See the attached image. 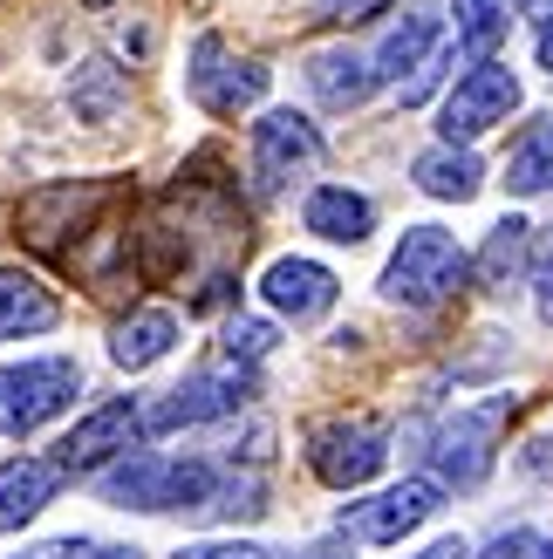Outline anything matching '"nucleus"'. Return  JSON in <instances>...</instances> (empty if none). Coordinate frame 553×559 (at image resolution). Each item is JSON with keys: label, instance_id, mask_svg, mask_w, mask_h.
I'll use <instances>...</instances> for the list:
<instances>
[{"label": "nucleus", "instance_id": "obj_7", "mask_svg": "<svg viewBox=\"0 0 553 559\" xmlns=\"http://www.w3.org/2000/svg\"><path fill=\"white\" fill-rule=\"evenodd\" d=\"M376 82H397L403 103H424L437 90V75L451 69V48H445V21L437 14H403L376 48Z\"/></svg>", "mask_w": 553, "mask_h": 559}, {"label": "nucleus", "instance_id": "obj_9", "mask_svg": "<svg viewBox=\"0 0 553 559\" xmlns=\"http://www.w3.org/2000/svg\"><path fill=\"white\" fill-rule=\"evenodd\" d=\"M437 506H445V485H437V478H403V485H390V491L363 498V506H342L336 525H342L355 546H397L403 533H417Z\"/></svg>", "mask_w": 553, "mask_h": 559}, {"label": "nucleus", "instance_id": "obj_16", "mask_svg": "<svg viewBox=\"0 0 553 559\" xmlns=\"http://www.w3.org/2000/svg\"><path fill=\"white\" fill-rule=\"evenodd\" d=\"M62 321V300H55L35 273L0 266V342H21V334H48Z\"/></svg>", "mask_w": 553, "mask_h": 559}, {"label": "nucleus", "instance_id": "obj_18", "mask_svg": "<svg viewBox=\"0 0 553 559\" xmlns=\"http://www.w3.org/2000/svg\"><path fill=\"white\" fill-rule=\"evenodd\" d=\"M308 90L328 109H355V103L376 96V69L355 48H321V55H308Z\"/></svg>", "mask_w": 553, "mask_h": 559}, {"label": "nucleus", "instance_id": "obj_12", "mask_svg": "<svg viewBox=\"0 0 553 559\" xmlns=\"http://www.w3.org/2000/svg\"><path fill=\"white\" fill-rule=\"evenodd\" d=\"M321 157V130L301 117V109H267L254 123V185L281 191L287 178H301Z\"/></svg>", "mask_w": 553, "mask_h": 559}, {"label": "nucleus", "instance_id": "obj_28", "mask_svg": "<svg viewBox=\"0 0 553 559\" xmlns=\"http://www.w3.org/2000/svg\"><path fill=\"white\" fill-rule=\"evenodd\" d=\"M178 559H267L260 546H239V539H205V546H185Z\"/></svg>", "mask_w": 553, "mask_h": 559}, {"label": "nucleus", "instance_id": "obj_34", "mask_svg": "<svg viewBox=\"0 0 553 559\" xmlns=\"http://www.w3.org/2000/svg\"><path fill=\"white\" fill-rule=\"evenodd\" d=\"M546 559H553V546H546Z\"/></svg>", "mask_w": 553, "mask_h": 559}, {"label": "nucleus", "instance_id": "obj_23", "mask_svg": "<svg viewBox=\"0 0 553 559\" xmlns=\"http://www.w3.org/2000/svg\"><path fill=\"white\" fill-rule=\"evenodd\" d=\"M75 82H82V96H75V90H69V96H75V109H82L90 123H103L109 109L123 103V75L109 69V62H82V75H75Z\"/></svg>", "mask_w": 553, "mask_h": 559}, {"label": "nucleus", "instance_id": "obj_5", "mask_svg": "<svg viewBox=\"0 0 553 559\" xmlns=\"http://www.w3.org/2000/svg\"><path fill=\"white\" fill-rule=\"evenodd\" d=\"M506 409H513V396L479 403V409H458V416H445V424H431V430L417 437V457L437 471V485L472 491V485L492 478V443H499Z\"/></svg>", "mask_w": 553, "mask_h": 559}, {"label": "nucleus", "instance_id": "obj_10", "mask_svg": "<svg viewBox=\"0 0 553 559\" xmlns=\"http://www.w3.org/2000/svg\"><path fill=\"white\" fill-rule=\"evenodd\" d=\"M185 90H191V103H199V109H212V117H239V109H254L267 96V69L226 55V41H219V35H199V41H191Z\"/></svg>", "mask_w": 553, "mask_h": 559}, {"label": "nucleus", "instance_id": "obj_3", "mask_svg": "<svg viewBox=\"0 0 553 559\" xmlns=\"http://www.w3.org/2000/svg\"><path fill=\"white\" fill-rule=\"evenodd\" d=\"M82 396V361L75 355H35L0 369V437H35Z\"/></svg>", "mask_w": 553, "mask_h": 559}, {"label": "nucleus", "instance_id": "obj_15", "mask_svg": "<svg viewBox=\"0 0 553 559\" xmlns=\"http://www.w3.org/2000/svg\"><path fill=\"white\" fill-rule=\"evenodd\" d=\"M301 226L336 239V246H363L376 233V205L363 199V191H349V185H315L308 205H301Z\"/></svg>", "mask_w": 553, "mask_h": 559}, {"label": "nucleus", "instance_id": "obj_6", "mask_svg": "<svg viewBox=\"0 0 553 559\" xmlns=\"http://www.w3.org/2000/svg\"><path fill=\"white\" fill-rule=\"evenodd\" d=\"M308 464L328 491H363L390 464V424L383 416H336L308 437Z\"/></svg>", "mask_w": 553, "mask_h": 559}, {"label": "nucleus", "instance_id": "obj_26", "mask_svg": "<svg viewBox=\"0 0 553 559\" xmlns=\"http://www.w3.org/2000/svg\"><path fill=\"white\" fill-rule=\"evenodd\" d=\"M527 260H533V287H540V321L553 328V226H546V233H533Z\"/></svg>", "mask_w": 553, "mask_h": 559}, {"label": "nucleus", "instance_id": "obj_13", "mask_svg": "<svg viewBox=\"0 0 553 559\" xmlns=\"http://www.w3.org/2000/svg\"><path fill=\"white\" fill-rule=\"evenodd\" d=\"M260 294H267L273 314H287V321H321L328 307H336L342 280L328 266H315V260H273L260 273Z\"/></svg>", "mask_w": 553, "mask_h": 559}, {"label": "nucleus", "instance_id": "obj_1", "mask_svg": "<svg viewBox=\"0 0 553 559\" xmlns=\"http://www.w3.org/2000/svg\"><path fill=\"white\" fill-rule=\"evenodd\" d=\"M103 498L137 512H205L219 491V464L205 457H157V451H123L103 464Z\"/></svg>", "mask_w": 553, "mask_h": 559}, {"label": "nucleus", "instance_id": "obj_14", "mask_svg": "<svg viewBox=\"0 0 553 559\" xmlns=\"http://www.w3.org/2000/svg\"><path fill=\"white\" fill-rule=\"evenodd\" d=\"M62 485H69V471L55 457H8L0 464V533H21L27 519H42Z\"/></svg>", "mask_w": 553, "mask_h": 559}, {"label": "nucleus", "instance_id": "obj_4", "mask_svg": "<svg viewBox=\"0 0 553 559\" xmlns=\"http://www.w3.org/2000/svg\"><path fill=\"white\" fill-rule=\"evenodd\" d=\"M254 403V361L239 355H219L205 361L199 376H185L178 389H164V396L144 409V437H164V430H199V424H219V416H233Z\"/></svg>", "mask_w": 553, "mask_h": 559}, {"label": "nucleus", "instance_id": "obj_11", "mask_svg": "<svg viewBox=\"0 0 553 559\" xmlns=\"http://www.w3.org/2000/svg\"><path fill=\"white\" fill-rule=\"evenodd\" d=\"M137 443H144V403L137 396H109V403H96L90 416H82V424L55 443V464L69 471V478H82V471H103L109 457H123V451H137Z\"/></svg>", "mask_w": 553, "mask_h": 559}, {"label": "nucleus", "instance_id": "obj_29", "mask_svg": "<svg viewBox=\"0 0 553 559\" xmlns=\"http://www.w3.org/2000/svg\"><path fill=\"white\" fill-rule=\"evenodd\" d=\"M533 55H540V69L553 75V0H540V14H533Z\"/></svg>", "mask_w": 553, "mask_h": 559}, {"label": "nucleus", "instance_id": "obj_31", "mask_svg": "<svg viewBox=\"0 0 553 559\" xmlns=\"http://www.w3.org/2000/svg\"><path fill=\"white\" fill-rule=\"evenodd\" d=\"M417 559H472V546H464V539H437V546H424Z\"/></svg>", "mask_w": 553, "mask_h": 559}, {"label": "nucleus", "instance_id": "obj_27", "mask_svg": "<svg viewBox=\"0 0 553 559\" xmlns=\"http://www.w3.org/2000/svg\"><path fill=\"white\" fill-rule=\"evenodd\" d=\"M479 559H546V539L533 533V525H513V533H499Z\"/></svg>", "mask_w": 553, "mask_h": 559}, {"label": "nucleus", "instance_id": "obj_32", "mask_svg": "<svg viewBox=\"0 0 553 559\" xmlns=\"http://www.w3.org/2000/svg\"><path fill=\"white\" fill-rule=\"evenodd\" d=\"M226 300H233V280H212V287L199 294V307H226Z\"/></svg>", "mask_w": 553, "mask_h": 559}, {"label": "nucleus", "instance_id": "obj_30", "mask_svg": "<svg viewBox=\"0 0 553 559\" xmlns=\"http://www.w3.org/2000/svg\"><path fill=\"white\" fill-rule=\"evenodd\" d=\"M376 8H390V0H321V14H336V21H363Z\"/></svg>", "mask_w": 553, "mask_h": 559}, {"label": "nucleus", "instance_id": "obj_33", "mask_svg": "<svg viewBox=\"0 0 553 559\" xmlns=\"http://www.w3.org/2000/svg\"><path fill=\"white\" fill-rule=\"evenodd\" d=\"M294 559H349V546H308V552H294Z\"/></svg>", "mask_w": 553, "mask_h": 559}, {"label": "nucleus", "instance_id": "obj_2", "mask_svg": "<svg viewBox=\"0 0 553 559\" xmlns=\"http://www.w3.org/2000/svg\"><path fill=\"white\" fill-rule=\"evenodd\" d=\"M464 280H472V260H464V246L445 226H410L397 239L390 266H383V300L410 307V314H431V307L464 294Z\"/></svg>", "mask_w": 553, "mask_h": 559}, {"label": "nucleus", "instance_id": "obj_17", "mask_svg": "<svg viewBox=\"0 0 553 559\" xmlns=\"http://www.w3.org/2000/svg\"><path fill=\"white\" fill-rule=\"evenodd\" d=\"M178 348V314L172 307H144V314H130V321H117V334H109V361L117 369H151V361H164Z\"/></svg>", "mask_w": 553, "mask_h": 559}, {"label": "nucleus", "instance_id": "obj_19", "mask_svg": "<svg viewBox=\"0 0 553 559\" xmlns=\"http://www.w3.org/2000/svg\"><path fill=\"white\" fill-rule=\"evenodd\" d=\"M410 178H417L424 199H445V205H464V199H479V185H485V164L472 151H458V144H437L424 151L417 164H410Z\"/></svg>", "mask_w": 553, "mask_h": 559}, {"label": "nucleus", "instance_id": "obj_25", "mask_svg": "<svg viewBox=\"0 0 553 559\" xmlns=\"http://www.w3.org/2000/svg\"><path fill=\"white\" fill-rule=\"evenodd\" d=\"M21 559H144L137 546H96V539H48L35 552H21Z\"/></svg>", "mask_w": 553, "mask_h": 559}, {"label": "nucleus", "instance_id": "obj_22", "mask_svg": "<svg viewBox=\"0 0 553 559\" xmlns=\"http://www.w3.org/2000/svg\"><path fill=\"white\" fill-rule=\"evenodd\" d=\"M527 246H533V226H527V218H499V226H492V239H485V253H479V273L492 280V287H506V280L527 266Z\"/></svg>", "mask_w": 553, "mask_h": 559}, {"label": "nucleus", "instance_id": "obj_20", "mask_svg": "<svg viewBox=\"0 0 553 559\" xmlns=\"http://www.w3.org/2000/svg\"><path fill=\"white\" fill-rule=\"evenodd\" d=\"M519 21V0H451V27H458V48L485 62V55H499V41L513 35Z\"/></svg>", "mask_w": 553, "mask_h": 559}, {"label": "nucleus", "instance_id": "obj_24", "mask_svg": "<svg viewBox=\"0 0 553 559\" xmlns=\"http://www.w3.org/2000/svg\"><path fill=\"white\" fill-rule=\"evenodd\" d=\"M273 342H281V334H273V321H233V328H226V355L254 361V369L273 355Z\"/></svg>", "mask_w": 553, "mask_h": 559}, {"label": "nucleus", "instance_id": "obj_8", "mask_svg": "<svg viewBox=\"0 0 553 559\" xmlns=\"http://www.w3.org/2000/svg\"><path fill=\"white\" fill-rule=\"evenodd\" d=\"M519 75L499 62V55H485V62H472L458 75V90L445 96V109H437V130H445V144H472V136H485L492 123H506L519 109Z\"/></svg>", "mask_w": 553, "mask_h": 559}, {"label": "nucleus", "instance_id": "obj_21", "mask_svg": "<svg viewBox=\"0 0 553 559\" xmlns=\"http://www.w3.org/2000/svg\"><path fill=\"white\" fill-rule=\"evenodd\" d=\"M506 191L513 199H533V191H553V117L527 123L506 151Z\"/></svg>", "mask_w": 553, "mask_h": 559}]
</instances>
